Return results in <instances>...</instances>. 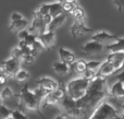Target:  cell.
<instances>
[{
    "label": "cell",
    "mask_w": 124,
    "mask_h": 119,
    "mask_svg": "<svg viewBox=\"0 0 124 119\" xmlns=\"http://www.w3.org/2000/svg\"><path fill=\"white\" fill-rule=\"evenodd\" d=\"M22 61H23L24 63H26V65H31V63H33L35 61V57L33 56V55H26V56L23 57Z\"/></svg>",
    "instance_id": "obj_35"
},
{
    "label": "cell",
    "mask_w": 124,
    "mask_h": 119,
    "mask_svg": "<svg viewBox=\"0 0 124 119\" xmlns=\"http://www.w3.org/2000/svg\"><path fill=\"white\" fill-rule=\"evenodd\" d=\"M1 97L3 101H9V100H12L14 94H13V91L10 86H6L3 90L1 91Z\"/></svg>",
    "instance_id": "obj_27"
},
{
    "label": "cell",
    "mask_w": 124,
    "mask_h": 119,
    "mask_svg": "<svg viewBox=\"0 0 124 119\" xmlns=\"http://www.w3.org/2000/svg\"><path fill=\"white\" fill-rule=\"evenodd\" d=\"M119 37L116 35L110 34L109 32H106V31H101V32H98L96 34H94L92 36L93 41L99 42V43L103 44V45H109V44H112L114 42L118 41Z\"/></svg>",
    "instance_id": "obj_9"
},
{
    "label": "cell",
    "mask_w": 124,
    "mask_h": 119,
    "mask_svg": "<svg viewBox=\"0 0 124 119\" xmlns=\"http://www.w3.org/2000/svg\"><path fill=\"white\" fill-rule=\"evenodd\" d=\"M44 49H45V48H44L43 44H41V43H40V41H39V39L37 38V39H36V42H35V43L33 44V46L31 47V54H32L34 57H36L37 55H38L39 52L43 51Z\"/></svg>",
    "instance_id": "obj_24"
},
{
    "label": "cell",
    "mask_w": 124,
    "mask_h": 119,
    "mask_svg": "<svg viewBox=\"0 0 124 119\" xmlns=\"http://www.w3.org/2000/svg\"><path fill=\"white\" fill-rule=\"evenodd\" d=\"M113 4L119 11L124 10V0H113Z\"/></svg>",
    "instance_id": "obj_37"
},
{
    "label": "cell",
    "mask_w": 124,
    "mask_h": 119,
    "mask_svg": "<svg viewBox=\"0 0 124 119\" xmlns=\"http://www.w3.org/2000/svg\"><path fill=\"white\" fill-rule=\"evenodd\" d=\"M11 116H12L14 119H27V117H26L21 110H19V109L12 110V115Z\"/></svg>",
    "instance_id": "obj_34"
},
{
    "label": "cell",
    "mask_w": 124,
    "mask_h": 119,
    "mask_svg": "<svg viewBox=\"0 0 124 119\" xmlns=\"http://www.w3.org/2000/svg\"><path fill=\"white\" fill-rule=\"evenodd\" d=\"M116 81H121V82L124 83V69L120 72V73L118 74V76H116Z\"/></svg>",
    "instance_id": "obj_39"
},
{
    "label": "cell",
    "mask_w": 124,
    "mask_h": 119,
    "mask_svg": "<svg viewBox=\"0 0 124 119\" xmlns=\"http://www.w3.org/2000/svg\"><path fill=\"white\" fill-rule=\"evenodd\" d=\"M105 49V45L96 41H89L82 46V51L85 55H97L100 54Z\"/></svg>",
    "instance_id": "obj_7"
},
{
    "label": "cell",
    "mask_w": 124,
    "mask_h": 119,
    "mask_svg": "<svg viewBox=\"0 0 124 119\" xmlns=\"http://www.w3.org/2000/svg\"><path fill=\"white\" fill-rule=\"evenodd\" d=\"M30 34V32H28V30H22L20 31L19 33H17V37H19V41H24V39L27 37V35Z\"/></svg>",
    "instance_id": "obj_36"
},
{
    "label": "cell",
    "mask_w": 124,
    "mask_h": 119,
    "mask_svg": "<svg viewBox=\"0 0 124 119\" xmlns=\"http://www.w3.org/2000/svg\"><path fill=\"white\" fill-rule=\"evenodd\" d=\"M71 1H77V0H71Z\"/></svg>",
    "instance_id": "obj_46"
},
{
    "label": "cell",
    "mask_w": 124,
    "mask_h": 119,
    "mask_svg": "<svg viewBox=\"0 0 124 119\" xmlns=\"http://www.w3.org/2000/svg\"><path fill=\"white\" fill-rule=\"evenodd\" d=\"M23 15L21 14V13H19V12H13L12 14L10 15V22H12V21H17V20H21V19H23Z\"/></svg>",
    "instance_id": "obj_38"
},
{
    "label": "cell",
    "mask_w": 124,
    "mask_h": 119,
    "mask_svg": "<svg viewBox=\"0 0 124 119\" xmlns=\"http://www.w3.org/2000/svg\"><path fill=\"white\" fill-rule=\"evenodd\" d=\"M109 95L116 100H123L124 98V83L121 81H116L111 85L109 89Z\"/></svg>",
    "instance_id": "obj_13"
},
{
    "label": "cell",
    "mask_w": 124,
    "mask_h": 119,
    "mask_svg": "<svg viewBox=\"0 0 124 119\" xmlns=\"http://www.w3.org/2000/svg\"><path fill=\"white\" fill-rule=\"evenodd\" d=\"M54 119H70L68 117V116L65 115V114H59V115H57Z\"/></svg>",
    "instance_id": "obj_40"
},
{
    "label": "cell",
    "mask_w": 124,
    "mask_h": 119,
    "mask_svg": "<svg viewBox=\"0 0 124 119\" xmlns=\"http://www.w3.org/2000/svg\"><path fill=\"white\" fill-rule=\"evenodd\" d=\"M6 119H14V118H13V117H12V116H9V117H7Z\"/></svg>",
    "instance_id": "obj_44"
},
{
    "label": "cell",
    "mask_w": 124,
    "mask_h": 119,
    "mask_svg": "<svg viewBox=\"0 0 124 119\" xmlns=\"http://www.w3.org/2000/svg\"><path fill=\"white\" fill-rule=\"evenodd\" d=\"M11 57L22 61V59H23V57H24V52L22 51V49L17 46V47H14L12 50H11Z\"/></svg>",
    "instance_id": "obj_30"
},
{
    "label": "cell",
    "mask_w": 124,
    "mask_h": 119,
    "mask_svg": "<svg viewBox=\"0 0 124 119\" xmlns=\"http://www.w3.org/2000/svg\"><path fill=\"white\" fill-rule=\"evenodd\" d=\"M2 72H3V70H2V68H0V74H1Z\"/></svg>",
    "instance_id": "obj_45"
},
{
    "label": "cell",
    "mask_w": 124,
    "mask_h": 119,
    "mask_svg": "<svg viewBox=\"0 0 124 119\" xmlns=\"http://www.w3.org/2000/svg\"><path fill=\"white\" fill-rule=\"evenodd\" d=\"M57 1H59V2H61V3H63V2H65L66 0H57Z\"/></svg>",
    "instance_id": "obj_43"
},
{
    "label": "cell",
    "mask_w": 124,
    "mask_h": 119,
    "mask_svg": "<svg viewBox=\"0 0 124 119\" xmlns=\"http://www.w3.org/2000/svg\"><path fill=\"white\" fill-rule=\"evenodd\" d=\"M11 115H12V109H10L9 107H7L3 104L0 105V118L6 119L7 117H9Z\"/></svg>",
    "instance_id": "obj_31"
},
{
    "label": "cell",
    "mask_w": 124,
    "mask_h": 119,
    "mask_svg": "<svg viewBox=\"0 0 124 119\" xmlns=\"http://www.w3.org/2000/svg\"><path fill=\"white\" fill-rule=\"evenodd\" d=\"M114 72H116V69L114 68V66L112 65L110 61L105 60L100 65L99 69L97 70V76H103V78H107V76H111V74L114 73Z\"/></svg>",
    "instance_id": "obj_14"
},
{
    "label": "cell",
    "mask_w": 124,
    "mask_h": 119,
    "mask_svg": "<svg viewBox=\"0 0 124 119\" xmlns=\"http://www.w3.org/2000/svg\"><path fill=\"white\" fill-rule=\"evenodd\" d=\"M72 17H74V20H84L86 17V13H85V10H84L82 7L79 6H76L74 8V10L71 12Z\"/></svg>",
    "instance_id": "obj_22"
},
{
    "label": "cell",
    "mask_w": 124,
    "mask_h": 119,
    "mask_svg": "<svg viewBox=\"0 0 124 119\" xmlns=\"http://www.w3.org/2000/svg\"><path fill=\"white\" fill-rule=\"evenodd\" d=\"M2 102H3V100H2V97H1V94H0V105L2 104Z\"/></svg>",
    "instance_id": "obj_42"
},
{
    "label": "cell",
    "mask_w": 124,
    "mask_h": 119,
    "mask_svg": "<svg viewBox=\"0 0 124 119\" xmlns=\"http://www.w3.org/2000/svg\"><path fill=\"white\" fill-rule=\"evenodd\" d=\"M59 102H60V101H59L57 97H54V96L52 95V93L50 92V93L45 97L43 104H41V107L43 106H48V105H58Z\"/></svg>",
    "instance_id": "obj_25"
},
{
    "label": "cell",
    "mask_w": 124,
    "mask_h": 119,
    "mask_svg": "<svg viewBox=\"0 0 124 119\" xmlns=\"http://www.w3.org/2000/svg\"><path fill=\"white\" fill-rule=\"evenodd\" d=\"M63 7H62V3L59 1H56L54 3H50V8H49V13L52 17H57V15L63 13Z\"/></svg>",
    "instance_id": "obj_19"
},
{
    "label": "cell",
    "mask_w": 124,
    "mask_h": 119,
    "mask_svg": "<svg viewBox=\"0 0 124 119\" xmlns=\"http://www.w3.org/2000/svg\"><path fill=\"white\" fill-rule=\"evenodd\" d=\"M0 119H1V118H0Z\"/></svg>",
    "instance_id": "obj_48"
},
{
    "label": "cell",
    "mask_w": 124,
    "mask_h": 119,
    "mask_svg": "<svg viewBox=\"0 0 124 119\" xmlns=\"http://www.w3.org/2000/svg\"><path fill=\"white\" fill-rule=\"evenodd\" d=\"M65 20H66V15L64 14V13H61V14L52 17L51 22L47 25V31H52V32H54V31L58 30L60 26H62V24L65 22Z\"/></svg>",
    "instance_id": "obj_17"
},
{
    "label": "cell",
    "mask_w": 124,
    "mask_h": 119,
    "mask_svg": "<svg viewBox=\"0 0 124 119\" xmlns=\"http://www.w3.org/2000/svg\"><path fill=\"white\" fill-rule=\"evenodd\" d=\"M36 82H37V85H38V86L44 87V89L48 90V91H50V92L54 91L57 87L60 86L58 81L54 80V79H51V78H48V76H41V78H39Z\"/></svg>",
    "instance_id": "obj_12"
},
{
    "label": "cell",
    "mask_w": 124,
    "mask_h": 119,
    "mask_svg": "<svg viewBox=\"0 0 124 119\" xmlns=\"http://www.w3.org/2000/svg\"><path fill=\"white\" fill-rule=\"evenodd\" d=\"M51 93L54 97H57L59 101H61L62 98L66 95V90H65V87H63V86L62 87L59 86V87H57L54 91H51Z\"/></svg>",
    "instance_id": "obj_28"
},
{
    "label": "cell",
    "mask_w": 124,
    "mask_h": 119,
    "mask_svg": "<svg viewBox=\"0 0 124 119\" xmlns=\"http://www.w3.org/2000/svg\"><path fill=\"white\" fill-rule=\"evenodd\" d=\"M123 119H124V115H123Z\"/></svg>",
    "instance_id": "obj_47"
},
{
    "label": "cell",
    "mask_w": 124,
    "mask_h": 119,
    "mask_svg": "<svg viewBox=\"0 0 124 119\" xmlns=\"http://www.w3.org/2000/svg\"><path fill=\"white\" fill-rule=\"evenodd\" d=\"M106 60L110 61L112 65L114 66V68L116 69V71L120 69H122L124 66V51L119 50V51H112L107 56Z\"/></svg>",
    "instance_id": "obj_10"
},
{
    "label": "cell",
    "mask_w": 124,
    "mask_h": 119,
    "mask_svg": "<svg viewBox=\"0 0 124 119\" xmlns=\"http://www.w3.org/2000/svg\"><path fill=\"white\" fill-rule=\"evenodd\" d=\"M27 26H28V21L25 19V17H23V19L17 20V21H12V22H10L9 28H10L12 32H14V33H16V34H17L20 31L25 30Z\"/></svg>",
    "instance_id": "obj_18"
},
{
    "label": "cell",
    "mask_w": 124,
    "mask_h": 119,
    "mask_svg": "<svg viewBox=\"0 0 124 119\" xmlns=\"http://www.w3.org/2000/svg\"><path fill=\"white\" fill-rule=\"evenodd\" d=\"M33 92H34L35 95L37 96V98H38V100L41 102V104H43L45 97L50 93V91H48V90L44 89V87H41V86H38V85H37V86L33 90Z\"/></svg>",
    "instance_id": "obj_20"
},
{
    "label": "cell",
    "mask_w": 124,
    "mask_h": 119,
    "mask_svg": "<svg viewBox=\"0 0 124 119\" xmlns=\"http://www.w3.org/2000/svg\"><path fill=\"white\" fill-rule=\"evenodd\" d=\"M37 38L40 41L45 49H51L54 45V39H56V34L52 31H45L44 33L39 34Z\"/></svg>",
    "instance_id": "obj_11"
},
{
    "label": "cell",
    "mask_w": 124,
    "mask_h": 119,
    "mask_svg": "<svg viewBox=\"0 0 124 119\" xmlns=\"http://www.w3.org/2000/svg\"><path fill=\"white\" fill-rule=\"evenodd\" d=\"M27 30L31 34H34V35L38 36L39 34H41V33H44L45 31H47V24L44 22L43 17L33 15V20H32V22H31V25Z\"/></svg>",
    "instance_id": "obj_6"
},
{
    "label": "cell",
    "mask_w": 124,
    "mask_h": 119,
    "mask_svg": "<svg viewBox=\"0 0 124 119\" xmlns=\"http://www.w3.org/2000/svg\"><path fill=\"white\" fill-rule=\"evenodd\" d=\"M58 54H59V57H60V60L69 63V65H73L76 61V55L73 51H71V50L66 49V48H63V47L59 48Z\"/></svg>",
    "instance_id": "obj_15"
},
{
    "label": "cell",
    "mask_w": 124,
    "mask_h": 119,
    "mask_svg": "<svg viewBox=\"0 0 124 119\" xmlns=\"http://www.w3.org/2000/svg\"><path fill=\"white\" fill-rule=\"evenodd\" d=\"M20 69H21V61L12 57L6 59L2 62V70L7 74V76H14Z\"/></svg>",
    "instance_id": "obj_5"
},
{
    "label": "cell",
    "mask_w": 124,
    "mask_h": 119,
    "mask_svg": "<svg viewBox=\"0 0 124 119\" xmlns=\"http://www.w3.org/2000/svg\"><path fill=\"white\" fill-rule=\"evenodd\" d=\"M14 79L17 82H25V81H27L28 79H30V72L24 69H20L19 71L15 73Z\"/></svg>",
    "instance_id": "obj_23"
},
{
    "label": "cell",
    "mask_w": 124,
    "mask_h": 119,
    "mask_svg": "<svg viewBox=\"0 0 124 119\" xmlns=\"http://www.w3.org/2000/svg\"><path fill=\"white\" fill-rule=\"evenodd\" d=\"M118 115H122V111L114 107L111 103L103 100L95 108L93 114L88 119H111Z\"/></svg>",
    "instance_id": "obj_4"
},
{
    "label": "cell",
    "mask_w": 124,
    "mask_h": 119,
    "mask_svg": "<svg viewBox=\"0 0 124 119\" xmlns=\"http://www.w3.org/2000/svg\"><path fill=\"white\" fill-rule=\"evenodd\" d=\"M97 76V72L96 71H93V70H89V69H86L85 71L82 73V76L85 79H87L88 81H92L95 76Z\"/></svg>",
    "instance_id": "obj_33"
},
{
    "label": "cell",
    "mask_w": 124,
    "mask_h": 119,
    "mask_svg": "<svg viewBox=\"0 0 124 119\" xmlns=\"http://www.w3.org/2000/svg\"><path fill=\"white\" fill-rule=\"evenodd\" d=\"M92 28L88 27L85 24L84 20H75V22L73 23V25L71 26V35L73 37H79L82 35H85L87 33L92 32Z\"/></svg>",
    "instance_id": "obj_8"
},
{
    "label": "cell",
    "mask_w": 124,
    "mask_h": 119,
    "mask_svg": "<svg viewBox=\"0 0 124 119\" xmlns=\"http://www.w3.org/2000/svg\"><path fill=\"white\" fill-rule=\"evenodd\" d=\"M101 61H98V60H89V61H86V66H87V69L89 70H93V71H96L99 69L101 65Z\"/></svg>",
    "instance_id": "obj_32"
},
{
    "label": "cell",
    "mask_w": 124,
    "mask_h": 119,
    "mask_svg": "<svg viewBox=\"0 0 124 119\" xmlns=\"http://www.w3.org/2000/svg\"><path fill=\"white\" fill-rule=\"evenodd\" d=\"M52 69L57 74L66 76V74H69L71 72V65H69V63L64 62L62 60H57L52 65Z\"/></svg>",
    "instance_id": "obj_16"
},
{
    "label": "cell",
    "mask_w": 124,
    "mask_h": 119,
    "mask_svg": "<svg viewBox=\"0 0 124 119\" xmlns=\"http://www.w3.org/2000/svg\"><path fill=\"white\" fill-rule=\"evenodd\" d=\"M49 8H50V3H43L38 7V8L35 10L34 12V15L36 17H43L44 15L48 14L49 13Z\"/></svg>",
    "instance_id": "obj_21"
},
{
    "label": "cell",
    "mask_w": 124,
    "mask_h": 119,
    "mask_svg": "<svg viewBox=\"0 0 124 119\" xmlns=\"http://www.w3.org/2000/svg\"><path fill=\"white\" fill-rule=\"evenodd\" d=\"M20 98L21 102L23 103V105L25 106V108L30 111H34V113L38 114L41 117V119H46L45 116L41 114L40 108H41V102L37 98V96L35 95V93L33 91H31L28 89V86H24L20 92Z\"/></svg>",
    "instance_id": "obj_2"
},
{
    "label": "cell",
    "mask_w": 124,
    "mask_h": 119,
    "mask_svg": "<svg viewBox=\"0 0 124 119\" xmlns=\"http://www.w3.org/2000/svg\"><path fill=\"white\" fill-rule=\"evenodd\" d=\"M121 111H122V116L124 115V103H122V105H121Z\"/></svg>",
    "instance_id": "obj_41"
},
{
    "label": "cell",
    "mask_w": 124,
    "mask_h": 119,
    "mask_svg": "<svg viewBox=\"0 0 124 119\" xmlns=\"http://www.w3.org/2000/svg\"><path fill=\"white\" fill-rule=\"evenodd\" d=\"M89 82L90 81H88L87 79L83 78V76L73 79L65 85L66 94L75 101L79 100L85 95L86 91L88 89V85H89Z\"/></svg>",
    "instance_id": "obj_3"
},
{
    "label": "cell",
    "mask_w": 124,
    "mask_h": 119,
    "mask_svg": "<svg viewBox=\"0 0 124 119\" xmlns=\"http://www.w3.org/2000/svg\"><path fill=\"white\" fill-rule=\"evenodd\" d=\"M74 68H75V71L77 73H83L86 69H87V66H86V61L83 60V59H79V60H76L74 62Z\"/></svg>",
    "instance_id": "obj_26"
},
{
    "label": "cell",
    "mask_w": 124,
    "mask_h": 119,
    "mask_svg": "<svg viewBox=\"0 0 124 119\" xmlns=\"http://www.w3.org/2000/svg\"><path fill=\"white\" fill-rule=\"evenodd\" d=\"M77 6L76 1H71V0H66L65 2L62 3V7H63V11L64 12H72L74 10V8Z\"/></svg>",
    "instance_id": "obj_29"
},
{
    "label": "cell",
    "mask_w": 124,
    "mask_h": 119,
    "mask_svg": "<svg viewBox=\"0 0 124 119\" xmlns=\"http://www.w3.org/2000/svg\"><path fill=\"white\" fill-rule=\"evenodd\" d=\"M109 95L106 78L96 76L89 82L85 95L76 101L77 119H88L97 106Z\"/></svg>",
    "instance_id": "obj_1"
}]
</instances>
